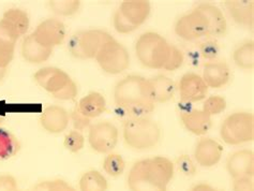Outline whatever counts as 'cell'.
<instances>
[{"mask_svg": "<svg viewBox=\"0 0 254 191\" xmlns=\"http://www.w3.org/2000/svg\"><path fill=\"white\" fill-rule=\"evenodd\" d=\"M70 123V114L68 111L59 105H50L45 108L40 117V124L49 133H62L68 128Z\"/></svg>", "mask_w": 254, "mask_h": 191, "instance_id": "obj_14", "label": "cell"}, {"mask_svg": "<svg viewBox=\"0 0 254 191\" xmlns=\"http://www.w3.org/2000/svg\"><path fill=\"white\" fill-rule=\"evenodd\" d=\"M17 191H18V190H17Z\"/></svg>", "mask_w": 254, "mask_h": 191, "instance_id": "obj_45", "label": "cell"}, {"mask_svg": "<svg viewBox=\"0 0 254 191\" xmlns=\"http://www.w3.org/2000/svg\"><path fill=\"white\" fill-rule=\"evenodd\" d=\"M76 107L84 116L92 120L101 116L106 111V100L103 95L92 91L83 97Z\"/></svg>", "mask_w": 254, "mask_h": 191, "instance_id": "obj_22", "label": "cell"}, {"mask_svg": "<svg viewBox=\"0 0 254 191\" xmlns=\"http://www.w3.org/2000/svg\"><path fill=\"white\" fill-rule=\"evenodd\" d=\"M108 188L104 175L96 170L84 173L79 180V191H108Z\"/></svg>", "mask_w": 254, "mask_h": 191, "instance_id": "obj_26", "label": "cell"}, {"mask_svg": "<svg viewBox=\"0 0 254 191\" xmlns=\"http://www.w3.org/2000/svg\"><path fill=\"white\" fill-rule=\"evenodd\" d=\"M176 35L187 41L209 36V25L206 16L197 9L180 17L175 25Z\"/></svg>", "mask_w": 254, "mask_h": 191, "instance_id": "obj_9", "label": "cell"}, {"mask_svg": "<svg viewBox=\"0 0 254 191\" xmlns=\"http://www.w3.org/2000/svg\"><path fill=\"white\" fill-rule=\"evenodd\" d=\"M207 93H208V87L202 76L193 72L183 75L179 82V94L180 99L184 102L190 104L202 101Z\"/></svg>", "mask_w": 254, "mask_h": 191, "instance_id": "obj_12", "label": "cell"}, {"mask_svg": "<svg viewBox=\"0 0 254 191\" xmlns=\"http://www.w3.org/2000/svg\"><path fill=\"white\" fill-rule=\"evenodd\" d=\"M3 121H4V118H3L2 116H0V125H1V124L3 123Z\"/></svg>", "mask_w": 254, "mask_h": 191, "instance_id": "obj_44", "label": "cell"}, {"mask_svg": "<svg viewBox=\"0 0 254 191\" xmlns=\"http://www.w3.org/2000/svg\"><path fill=\"white\" fill-rule=\"evenodd\" d=\"M96 61L105 73L113 75L123 73L130 67L128 50L111 35L102 43L96 56Z\"/></svg>", "mask_w": 254, "mask_h": 191, "instance_id": "obj_6", "label": "cell"}, {"mask_svg": "<svg viewBox=\"0 0 254 191\" xmlns=\"http://www.w3.org/2000/svg\"><path fill=\"white\" fill-rule=\"evenodd\" d=\"M81 6L78 0H62V1H50L51 10L58 15L70 16L75 14Z\"/></svg>", "mask_w": 254, "mask_h": 191, "instance_id": "obj_30", "label": "cell"}, {"mask_svg": "<svg viewBox=\"0 0 254 191\" xmlns=\"http://www.w3.org/2000/svg\"><path fill=\"white\" fill-rule=\"evenodd\" d=\"M184 62H185L184 53L180 51L178 48L172 45L169 58H168V61H166V64H165L163 69L168 70V71L178 70L183 65Z\"/></svg>", "mask_w": 254, "mask_h": 191, "instance_id": "obj_35", "label": "cell"}, {"mask_svg": "<svg viewBox=\"0 0 254 191\" xmlns=\"http://www.w3.org/2000/svg\"><path fill=\"white\" fill-rule=\"evenodd\" d=\"M19 148L21 144L16 137L8 130L0 128V160H8L14 157Z\"/></svg>", "mask_w": 254, "mask_h": 191, "instance_id": "obj_27", "label": "cell"}, {"mask_svg": "<svg viewBox=\"0 0 254 191\" xmlns=\"http://www.w3.org/2000/svg\"><path fill=\"white\" fill-rule=\"evenodd\" d=\"M176 166L179 172H182L186 176H193L196 173L195 164L188 155L179 156L176 160Z\"/></svg>", "mask_w": 254, "mask_h": 191, "instance_id": "obj_36", "label": "cell"}, {"mask_svg": "<svg viewBox=\"0 0 254 191\" xmlns=\"http://www.w3.org/2000/svg\"><path fill=\"white\" fill-rule=\"evenodd\" d=\"M180 118H182L186 129L195 135L206 134L212 126L211 116L203 110H189L183 112Z\"/></svg>", "mask_w": 254, "mask_h": 191, "instance_id": "obj_17", "label": "cell"}, {"mask_svg": "<svg viewBox=\"0 0 254 191\" xmlns=\"http://www.w3.org/2000/svg\"><path fill=\"white\" fill-rule=\"evenodd\" d=\"M114 101L129 118L147 117L155 110L150 81L141 75H128L114 88Z\"/></svg>", "mask_w": 254, "mask_h": 191, "instance_id": "obj_1", "label": "cell"}, {"mask_svg": "<svg viewBox=\"0 0 254 191\" xmlns=\"http://www.w3.org/2000/svg\"><path fill=\"white\" fill-rule=\"evenodd\" d=\"M2 19H4V21L17 32V35L19 37L26 35V32L29 29V16L27 14V12L24 10L16 8L9 9L8 11L4 12Z\"/></svg>", "mask_w": 254, "mask_h": 191, "instance_id": "obj_25", "label": "cell"}, {"mask_svg": "<svg viewBox=\"0 0 254 191\" xmlns=\"http://www.w3.org/2000/svg\"><path fill=\"white\" fill-rule=\"evenodd\" d=\"M33 77L40 87L49 91L52 95L57 94L72 81V78L65 71L56 67H45L40 69L36 72Z\"/></svg>", "mask_w": 254, "mask_h": 191, "instance_id": "obj_11", "label": "cell"}, {"mask_svg": "<svg viewBox=\"0 0 254 191\" xmlns=\"http://www.w3.org/2000/svg\"><path fill=\"white\" fill-rule=\"evenodd\" d=\"M226 109V100L221 96H211L203 104V111L209 116L219 115Z\"/></svg>", "mask_w": 254, "mask_h": 191, "instance_id": "obj_32", "label": "cell"}, {"mask_svg": "<svg viewBox=\"0 0 254 191\" xmlns=\"http://www.w3.org/2000/svg\"><path fill=\"white\" fill-rule=\"evenodd\" d=\"M233 59L238 68L252 70L254 67V43L251 41L240 45L234 52Z\"/></svg>", "mask_w": 254, "mask_h": 191, "instance_id": "obj_28", "label": "cell"}, {"mask_svg": "<svg viewBox=\"0 0 254 191\" xmlns=\"http://www.w3.org/2000/svg\"><path fill=\"white\" fill-rule=\"evenodd\" d=\"M227 172L233 180L240 177L254 176V153L249 149H243L232 154L226 162Z\"/></svg>", "mask_w": 254, "mask_h": 191, "instance_id": "obj_13", "label": "cell"}, {"mask_svg": "<svg viewBox=\"0 0 254 191\" xmlns=\"http://www.w3.org/2000/svg\"><path fill=\"white\" fill-rule=\"evenodd\" d=\"M190 191H220L212 186L208 185V184H198V185L193 187Z\"/></svg>", "mask_w": 254, "mask_h": 191, "instance_id": "obj_42", "label": "cell"}, {"mask_svg": "<svg viewBox=\"0 0 254 191\" xmlns=\"http://www.w3.org/2000/svg\"><path fill=\"white\" fill-rule=\"evenodd\" d=\"M223 154L222 145L210 137L200 139L194 150V157L196 162L203 168L215 167L221 160Z\"/></svg>", "mask_w": 254, "mask_h": 191, "instance_id": "obj_15", "label": "cell"}, {"mask_svg": "<svg viewBox=\"0 0 254 191\" xmlns=\"http://www.w3.org/2000/svg\"><path fill=\"white\" fill-rule=\"evenodd\" d=\"M36 41L45 48L53 49L60 45L65 38V27L57 18H48L40 23L32 32Z\"/></svg>", "mask_w": 254, "mask_h": 191, "instance_id": "obj_10", "label": "cell"}, {"mask_svg": "<svg viewBox=\"0 0 254 191\" xmlns=\"http://www.w3.org/2000/svg\"><path fill=\"white\" fill-rule=\"evenodd\" d=\"M113 25L114 28H115V30L119 32V34H130V32L137 29L136 26L131 24L128 19L122 14V12L119 10L114 13Z\"/></svg>", "mask_w": 254, "mask_h": 191, "instance_id": "obj_34", "label": "cell"}, {"mask_svg": "<svg viewBox=\"0 0 254 191\" xmlns=\"http://www.w3.org/2000/svg\"><path fill=\"white\" fill-rule=\"evenodd\" d=\"M234 191H254V182L252 177H240L234 180Z\"/></svg>", "mask_w": 254, "mask_h": 191, "instance_id": "obj_40", "label": "cell"}, {"mask_svg": "<svg viewBox=\"0 0 254 191\" xmlns=\"http://www.w3.org/2000/svg\"><path fill=\"white\" fill-rule=\"evenodd\" d=\"M118 10L131 24L138 27L148 18L151 6L149 1L145 0H127L120 4Z\"/></svg>", "mask_w": 254, "mask_h": 191, "instance_id": "obj_19", "label": "cell"}, {"mask_svg": "<svg viewBox=\"0 0 254 191\" xmlns=\"http://www.w3.org/2000/svg\"><path fill=\"white\" fill-rule=\"evenodd\" d=\"M202 77L208 88H221L229 83L231 71L223 62L207 63L204 65Z\"/></svg>", "mask_w": 254, "mask_h": 191, "instance_id": "obj_18", "label": "cell"}, {"mask_svg": "<svg viewBox=\"0 0 254 191\" xmlns=\"http://www.w3.org/2000/svg\"><path fill=\"white\" fill-rule=\"evenodd\" d=\"M21 52H22V56L24 57L26 62L39 64L48 61L52 55L53 49L45 48L43 45L38 43L36 41L35 37H33L31 34L27 37H25L22 43Z\"/></svg>", "mask_w": 254, "mask_h": 191, "instance_id": "obj_21", "label": "cell"}, {"mask_svg": "<svg viewBox=\"0 0 254 191\" xmlns=\"http://www.w3.org/2000/svg\"><path fill=\"white\" fill-rule=\"evenodd\" d=\"M126 169V162L124 158L118 154H109L103 161V170L106 174L112 177H118L124 174Z\"/></svg>", "mask_w": 254, "mask_h": 191, "instance_id": "obj_29", "label": "cell"}, {"mask_svg": "<svg viewBox=\"0 0 254 191\" xmlns=\"http://www.w3.org/2000/svg\"><path fill=\"white\" fill-rule=\"evenodd\" d=\"M78 90H77V85L75 84L74 81H71L64 88H63L60 91H58L57 94L53 95L58 100H63V101H68V100H73L77 97Z\"/></svg>", "mask_w": 254, "mask_h": 191, "instance_id": "obj_39", "label": "cell"}, {"mask_svg": "<svg viewBox=\"0 0 254 191\" xmlns=\"http://www.w3.org/2000/svg\"><path fill=\"white\" fill-rule=\"evenodd\" d=\"M19 36L4 19H0V68H8L14 57Z\"/></svg>", "mask_w": 254, "mask_h": 191, "instance_id": "obj_16", "label": "cell"}, {"mask_svg": "<svg viewBox=\"0 0 254 191\" xmlns=\"http://www.w3.org/2000/svg\"><path fill=\"white\" fill-rule=\"evenodd\" d=\"M5 73H6V69L0 68V82H1V81L3 80V77H4Z\"/></svg>", "mask_w": 254, "mask_h": 191, "instance_id": "obj_43", "label": "cell"}, {"mask_svg": "<svg viewBox=\"0 0 254 191\" xmlns=\"http://www.w3.org/2000/svg\"><path fill=\"white\" fill-rule=\"evenodd\" d=\"M32 191H75L63 180H53L39 183Z\"/></svg>", "mask_w": 254, "mask_h": 191, "instance_id": "obj_33", "label": "cell"}, {"mask_svg": "<svg viewBox=\"0 0 254 191\" xmlns=\"http://www.w3.org/2000/svg\"><path fill=\"white\" fill-rule=\"evenodd\" d=\"M110 36L100 29H88L75 32L68 43L70 54L78 59L96 58L105 39Z\"/></svg>", "mask_w": 254, "mask_h": 191, "instance_id": "obj_7", "label": "cell"}, {"mask_svg": "<svg viewBox=\"0 0 254 191\" xmlns=\"http://www.w3.org/2000/svg\"><path fill=\"white\" fill-rule=\"evenodd\" d=\"M70 121H72L73 126H74L75 130L83 131L86 128H89L91 126V120L84 116L81 112H79L78 108L75 107L74 110L72 111L70 114Z\"/></svg>", "mask_w": 254, "mask_h": 191, "instance_id": "obj_38", "label": "cell"}, {"mask_svg": "<svg viewBox=\"0 0 254 191\" xmlns=\"http://www.w3.org/2000/svg\"><path fill=\"white\" fill-rule=\"evenodd\" d=\"M172 45L157 32H145L135 44L136 57L144 67L163 69L168 61Z\"/></svg>", "mask_w": 254, "mask_h": 191, "instance_id": "obj_4", "label": "cell"}, {"mask_svg": "<svg viewBox=\"0 0 254 191\" xmlns=\"http://www.w3.org/2000/svg\"><path fill=\"white\" fill-rule=\"evenodd\" d=\"M220 135L229 145H240L254 140V116L247 112H237L227 116L220 128Z\"/></svg>", "mask_w": 254, "mask_h": 191, "instance_id": "obj_5", "label": "cell"}, {"mask_svg": "<svg viewBox=\"0 0 254 191\" xmlns=\"http://www.w3.org/2000/svg\"><path fill=\"white\" fill-rule=\"evenodd\" d=\"M0 191H17V182L10 174L0 175Z\"/></svg>", "mask_w": 254, "mask_h": 191, "instance_id": "obj_41", "label": "cell"}, {"mask_svg": "<svg viewBox=\"0 0 254 191\" xmlns=\"http://www.w3.org/2000/svg\"><path fill=\"white\" fill-rule=\"evenodd\" d=\"M175 166L165 157H153L133 164L128 174L130 191H168Z\"/></svg>", "mask_w": 254, "mask_h": 191, "instance_id": "obj_2", "label": "cell"}, {"mask_svg": "<svg viewBox=\"0 0 254 191\" xmlns=\"http://www.w3.org/2000/svg\"><path fill=\"white\" fill-rule=\"evenodd\" d=\"M226 9L230 15L237 24L251 27L254 19V2L253 1H226Z\"/></svg>", "mask_w": 254, "mask_h": 191, "instance_id": "obj_23", "label": "cell"}, {"mask_svg": "<svg viewBox=\"0 0 254 191\" xmlns=\"http://www.w3.org/2000/svg\"><path fill=\"white\" fill-rule=\"evenodd\" d=\"M206 16L209 25V36L222 37L226 34L227 23L223 12L210 3H200L196 8Z\"/></svg>", "mask_w": 254, "mask_h": 191, "instance_id": "obj_20", "label": "cell"}, {"mask_svg": "<svg viewBox=\"0 0 254 191\" xmlns=\"http://www.w3.org/2000/svg\"><path fill=\"white\" fill-rule=\"evenodd\" d=\"M64 147L70 151V153H73V154L79 153V151L84 148L85 137L81 131L72 130L64 136Z\"/></svg>", "mask_w": 254, "mask_h": 191, "instance_id": "obj_31", "label": "cell"}, {"mask_svg": "<svg viewBox=\"0 0 254 191\" xmlns=\"http://www.w3.org/2000/svg\"><path fill=\"white\" fill-rule=\"evenodd\" d=\"M151 87L155 96V101L159 103H164L170 101L175 94L176 86L170 77L159 74L155 77L149 78Z\"/></svg>", "mask_w": 254, "mask_h": 191, "instance_id": "obj_24", "label": "cell"}, {"mask_svg": "<svg viewBox=\"0 0 254 191\" xmlns=\"http://www.w3.org/2000/svg\"><path fill=\"white\" fill-rule=\"evenodd\" d=\"M219 45L216 41L207 40L199 45V53L207 61H213L219 55Z\"/></svg>", "mask_w": 254, "mask_h": 191, "instance_id": "obj_37", "label": "cell"}, {"mask_svg": "<svg viewBox=\"0 0 254 191\" xmlns=\"http://www.w3.org/2000/svg\"><path fill=\"white\" fill-rule=\"evenodd\" d=\"M119 139L118 128L111 122L92 124L88 131L90 147L99 154H110L116 147Z\"/></svg>", "mask_w": 254, "mask_h": 191, "instance_id": "obj_8", "label": "cell"}, {"mask_svg": "<svg viewBox=\"0 0 254 191\" xmlns=\"http://www.w3.org/2000/svg\"><path fill=\"white\" fill-rule=\"evenodd\" d=\"M125 143L134 150H147L155 147L161 139L159 125L148 117L128 118L124 124Z\"/></svg>", "mask_w": 254, "mask_h": 191, "instance_id": "obj_3", "label": "cell"}]
</instances>
